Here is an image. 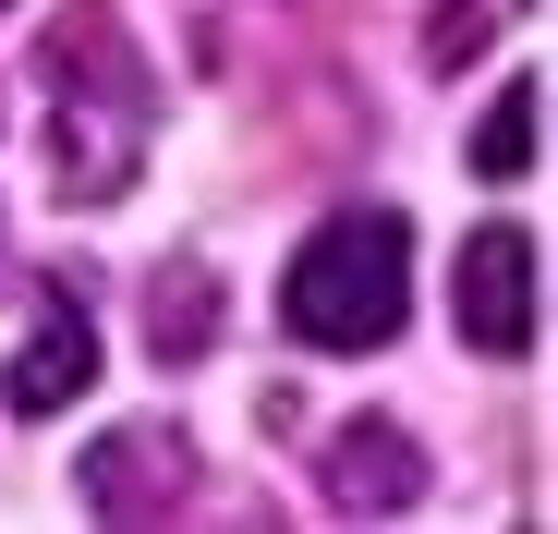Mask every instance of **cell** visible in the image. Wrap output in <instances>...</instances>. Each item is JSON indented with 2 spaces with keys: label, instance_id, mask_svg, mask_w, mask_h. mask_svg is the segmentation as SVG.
I'll return each instance as SVG.
<instances>
[{
  "label": "cell",
  "instance_id": "1",
  "mask_svg": "<svg viewBox=\"0 0 558 534\" xmlns=\"http://www.w3.org/2000/svg\"><path fill=\"white\" fill-rule=\"evenodd\" d=\"M49 61V195L73 207H98L134 183V158H146V61L110 37V13L85 0V13H61V37H37Z\"/></svg>",
  "mask_w": 558,
  "mask_h": 534
},
{
  "label": "cell",
  "instance_id": "2",
  "mask_svg": "<svg viewBox=\"0 0 558 534\" xmlns=\"http://www.w3.org/2000/svg\"><path fill=\"white\" fill-rule=\"evenodd\" d=\"M401 316H413V231L389 207H340L328 231H304L279 280V328L304 352H389Z\"/></svg>",
  "mask_w": 558,
  "mask_h": 534
},
{
  "label": "cell",
  "instance_id": "3",
  "mask_svg": "<svg viewBox=\"0 0 558 534\" xmlns=\"http://www.w3.org/2000/svg\"><path fill=\"white\" fill-rule=\"evenodd\" d=\"M449 316H461V340H474V352H534V340H546V267H534V231H510V219L461 231Z\"/></svg>",
  "mask_w": 558,
  "mask_h": 534
},
{
  "label": "cell",
  "instance_id": "4",
  "mask_svg": "<svg viewBox=\"0 0 558 534\" xmlns=\"http://www.w3.org/2000/svg\"><path fill=\"white\" fill-rule=\"evenodd\" d=\"M316 486H328L340 522H401V510L437 486V462H425V437H413L401 413H340V437L316 450Z\"/></svg>",
  "mask_w": 558,
  "mask_h": 534
},
{
  "label": "cell",
  "instance_id": "5",
  "mask_svg": "<svg viewBox=\"0 0 558 534\" xmlns=\"http://www.w3.org/2000/svg\"><path fill=\"white\" fill-rule=\"evenodd\" d=\"M73 498L98 522H170L182 498H195V450H182L170 425H110L98 450L73 462Z\"/></svg>",
  "mask_w": 558,
  "mask_h": 534
},
{
  "label": "cell",
  "instance_id": "6",
  "mask_svg": "<svg viewBox=\"0 0 558 534\" xmlns=\"http://www.w3.org/2000/svg\"><path fill=\"white\" fill-rule=\"evenodd\" d=\"M85 377H98V328H85L73 292H49L37 328H25V352H13V377H0V401L13 413H61V401H85Z\"/></svg>",
  "mask_w": 558,
  "mask_h": 534
},
{
  "label": "cell",
  "instance_id": "7",
  "mask_svg": "<svg viewBox=\"0 0 558 534\" xmlns=\"http://www.w3.org/2000/svg\"><path fill=\"white\" fill-rule=\"evenodd\" d=\"M146 340H158V365H195L219 340V280L207 267H158L146 280Z\"/></svg>",
  "mask_w": 558,
  "mask_h": 534
},
{
  "label": "cell",
  "instance_id": "8",
  "mask_svg": "<svg viewBox=\"0 0 558 534\" xmlns=\"http://www.w3.org/2000/svg\"><path fill=\"white\" fill-rule=\"evenodd\" d=\"M534 146H546V85L510 73V85H498V110L474 122V170H486V183H510V170H534Z\"/></svg>",
  "mask_w": 558,
  "mask_h": 534
},
{
  "label": "cell",
  "instance_id": "9",
  "mask_svg": "<svg viewBox=\"0 0 558 534\" xmlns=\"http://www.w3.org/2000/svg\"><path fill=\"white\" fill-rule=\"evenodd\" d=\"M474 49H486V13H474V0H437V13H425V61H437V73H461Z\"/></svg>",
  "mask_w": 558,
  "mask_h": 534
},
{
  "label": "cell",
  "instance_id": "10",
  "mask_svg": "<svg viewBox=\"0 0 558 534\" xmlns=\"http://www.w3.org/2000/svg\"><path fill=\"white\" fill-rule=\"evenodd\" d=\"M0 13H13V0H0Z\"/></svg>",
  "mask_w": 558,
  "mask_h": 534
}]
</instances>
